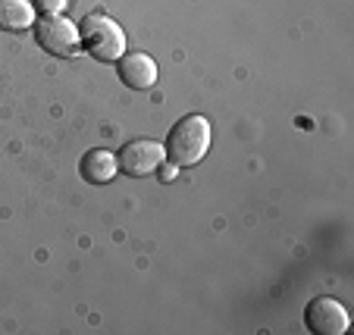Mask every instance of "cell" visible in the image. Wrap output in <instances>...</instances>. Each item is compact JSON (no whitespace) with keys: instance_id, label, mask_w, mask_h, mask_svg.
Returning <instances> with one entry per match:
<instances>
[{"instance_id":"3957f363","label":"cell","mask_w":354,"mask_h":335,"mask_svg":"<svg viewBox=\"0 0 354 335\" xmlns=\"http://www.w3.org/2000/svg\"><path fill=\"white\" fill-rule=\"evenodd\" d=\"M35 38L38 44L44 47L47 54H57V57H73L79 54V26L69 19H63L60 13L54 16H44L41 22H35Z\"/></svg>"},{"instance_id":"52a82bcc","label":"cell","mask_w":354,"mask_h":335,"mask_svg":"<svg viewBox=\"0 0 354 335\" xmlns=\"http://www.w3.org/2000/svg\"><path fill=\"white\" fill-rule=\"evenodd\" d=\"M116 166H120L116 157L110 154V151H100V148L88 151V154L82 157V163H79L85 182H91V185H104V182H110L116 175Z\"/></svg>"},{"instance_id":"7a4b0ae2","label":"cell","mask_w":354,"mask_h":335,"mask_svg":"<svg viewBox=\"0 0 354 335\" xmlns=\"http://www.w3.org/2000/svg\"><path fill=\"white\" fill-rule=\"evenodd\" d=\"M82 47L100 63H113L126 54V32L107 13H88L79 26Z\"/></svg>"},{"instance_id":"5b68a950","label":"cell","mask_w":354,"mask_h":335,"mask_svg":"<svg viewBox=\"0 0 354 335\" xmlns=\"http://www.w3.org/2000/svg\"><path fill=\"white\" fill-rule=\"evenodd\" d=\"M304 323L317 335H345L348 332V310L335 298H314L304 310Z\"/></svg>"},{"instance_id":"8992f818","label":"cell","mask_w":354,"mask_h":335,"mask_svg":"<svg viewBox=\"0 0 354 335\" xmlns=\"http://www.w3.org/2000/svg\"><path fill=\"white\" fill-rule=\"evenodd\" d=\"M120 79L122 85L135 88V91H147V88L157 85V63L151 60L147 54H122L120 57Z\"/></svg>"},{"instance_id":"ba28073f","label":"cell","mask_w":354,"mask_h":335,"mask_svg":"<svg viewBox=\"0 0 354 335\" xmlns=\"http://www.w3.org/2000/svg\"><path fill=\"white\" fill-rule=\"evenodd\" d=\"M35 26V7L28 0H0V28L26 32Z\"/></svg>"},{"instance_id":"30bf717a","label":"cell","mask_w":354,"mask_h":335,"mask_svg":"<svg viewBox=\"0 0 354 335\" xmlns=\"http://www.w3.org/2000/svg\"><path fill=\"white\" fill-rule=\"evenodd\" d=\"M173 175H176V166H173V163H169V166L160 173V179H167V182H169V179H173Z\"/></svg>"},{"instance_id":"9c48e42d","label":"cell","mask_w":354,"mask_h":335,"mask_svg":"<svg viewBox=\"0 0 354 335\" xmlns=\"http://www.w3.org/2000/svg\"><path fill=\"white\" fill-rule=\"evenodd\" d=\"M38 7L44 10L47 16H54V13H60V10L66 7V0H38Z\"/></svg>"},{"instance_id":"277c9868","label":"cell","mask_w":354,"mask_h":335,"mask_svg":"<svg viewBox=\"0 0 354 335\" xmlns=\"http://www.w3.org/2000/svg\"><path fill=\"white\" fill-rule=\"evenodd\" d=\"M163 157H167V151H163L157 141L138 138V141H129L126 148L120 151L116 163L126 169V175H135V179H141V175L157 173V169H160V163H163Z\"/></svg>"},{"instance_id":"6da1fadb","label":"cell","mask_w":354,"mask_h":335,"mask_svg":"<svg viewBox=\"0 0 354 335\" xmlns=\"http://www.w3.org/2000/svg\"><path fill=\"white\" fill-rule=\"evenodd\" d=\"M167 160L176 169L198 166L204 160V154L210 151V122L204 116H185L173 126L167 138Z\"/></svg>"}]
</instances>
